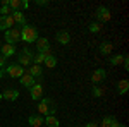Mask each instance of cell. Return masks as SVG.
Returning <instances> with one entry per match:
<instances>
[{"mask_svg": "<svg viewBox=\"0 0 129 127\" xmlns=\"http://www.w3.org/2000/svg\"><path fill=\"white\" fill-rule=\"evenodd\" d=\"M122 65H124V69H126V70H129V59H127V55H124V60H122Z\"/></svg>", "mask_w": 129, "mask_h": 127, "instance_id": "cell-28", "label": "cell"}, {"mask_svg": "<svg viewBox=\"0 0 129 127\" xmlns=\"http://www.w3.org/2000/svg\"><path fill=\"white\" fill-rule=\"evenodd\" d=\"M4 38L7 41V45H16L21 41V29L19 28H10V29L4 31Z\"/></svg>", "mask_w": 129, "mask_h": 127, "instance_id": "cell-2", "label": "cell"}, {"mask_svg": "<svg viewBox=\"0 0 129 127\" xmlns=\"http://www.w3.org/2000/svg\"><path fill=\"white\" fill-rule=\"evenodd\" d=\"M127 89H129V81L127 79H122V81L117 82V93H119V95H126Z\"/></svg>", "mask_w": 129, "mask_h": 127, "instance_id": "cell-20", "label": "cell"}, {"mask_svg": "<svg viewBox=\"0 0 129 127\" xmlns=\"http://www.w3.org/2000/svg\"><path fill=\"white\" fill-rule=\"evenodd\" d=\"M5 60H7V59H5L4 55H0V69H4V67H5Z\"/></svg>", "mask_w": 129, "mask_h": 127, "instance_id": "cell-30", "label": "cell"}, {"mask_svg": "<svg viewBox=\"0 0 129 127\" xmlns=\"http://www.w3.org/2000/svg\"><path fill=\"white\" fill-rule=\"evenodd\" d=\"M93 96H96V98L105 96V88H100V86H93Z\"/></svg>", "mask_w": 129, "mask_h": 127, "instance_id": "cell-23", "label": "cell"}, {"mask_svg": "<svg viewBox=\"0 0 129 127\" xmlns=\"http://www.w3.org/2000/svg\"><path fill=\"white\" fill-rule=\"evenodd\" d=\"M29 76H33V77L36 79V77H41V74H43V70H41L40 65H36V64H33V65H29V69L26 70Z\"/></svg>", "mask_w": 129, "mask_h": 127, "instance_id": "cell-16", "label": "cell"}, {"mask_svg": "<svg viewBox=\"0 0 129 127\" xmlns=\"http://www.w3.org/2000/svg\"><path fill=\"white\" fill-rule=\"evenodd\" d=\"M4 76H5V70H4V69H0V77H4Z\"/></svg>", "mask_w": 129, "mask_h": 127, "instance_id": "cell-33", "label": "cell"}, {"mask_svg": "<svg viewBox=\"0 0 129 127\" xmlns=\"http://www.w3.org/2000/svg\"><path fill=\"white\" fill-rule=\"evenodd\" d=\"M14 53H16V47H14V45H7V43H5V45L0 47V55H4L5 59L10 57V55H14Z\"/></svg>", "mask_w": 129, "mask_h": 127, "instance_id": "cell-14", "label": "cell"}, {"mask_svg": "<svg viewBox=\"0 0 129 127\" xmlns=\"http://www.w3.org/2000/svg\"><path fill=\"white\" fill-rule=\"evenodd\" d=\"M17 96H19V91H17V89H5V91L2 93V98L7 100V101H16Z\"/></svg>", "mask_w": 129, "mask_h": 127, "instance_id": "cell-13", "label": "cell"}, {"mask_svg": "<svg viewBox=\"0 0 129 127\" xmlns=\"http://www.w3.org/2000/svg\"><path fill=\"white\" fill-rule=\"evenodd\" d=\"M9 9L14 12V10L21 9V0H9Z\"/></svg>", "mask_w": 129, "mask_h": 127, "instance_id": "cell-24", "label": "cell"}, {"mask_svg": "<svg viewBox=\"0 0 129 127\" xmlns=\"http://www.w3.org/2000/svg\"><path fill=\"white\" fill-rule=\"evenodd\" d=\"M88 29L91 31V33H100V29H102V28H100L98 22H91V24L88 26Z\"/></svg>", "mask_w": 129, "mask_h": 127, "instance_id": "cell-26", "label": "cell"}, {"mask_svg": "<svg viewBox=\"0 0 129 127\" xmlns=\"http://www.w3.org/2000/svg\"><path fill=\"white\" fill-rule=\"evenodd\" d=\"M14 19H12V16H0V29L2 31H7L10 28H14Z\"/></svg>", "mask_w": 129, "mask_h": 127, "instance_id": "cell-9", "label": "cell"}, {"mask_svg": "<svg viewBox=\"0 0 129 127\" xmlns=\"http://www.w3.org/2000/svg\"><path fill=\"white\" fill-rule=\"evenodd\" d=\"M28 122H29L31 127H40V125H43V118H41V115H36V113L29 115Z\"/></svg>", "mask_w": 129, "mask_h": 127, "instance_id": "cell-17", "label": "cell"}, {"mask_svg": "<svg viewBox=\"0 0 129 127\" xmlns=\"http://www.w3.org/2000/svg\"><path fill=\"white\" fill-rule=\"evenodd\" d=\"M0 100H4V98H2V93H0Z\"/></svg>", "mask_w": 129, "mask_h": 127, "instance_id": "cell-34", "label": "cell"}, {"mask_svg": "<svg viewBox=\"0 0 129 127\" xmlns=\"http://www.w3.org/2000/svg\"><path fill=\"white\" fill-rule=\"evenodd\" d=\"M55 38H57V41H59L60 45H69L71 43V34L67 33V31H57V34H55Z\"/></svg>", "mask_w": 129, "mask_h": 127, "instance_id": "cell-11", "label": "cell"}, {"mask_svg": "<svg viewBox=\"0 0 129 127\" xmlns=\"http://www.w3.org/2000/svg\"><path fill=\"white\" fill-rule=\"evenodd\" d=\"M107 77V70L105 69H96L93 74H91V82L95 84V86H98V82H103Z\"/></svg>", "mask_w": 129, "mask_h": 127, "instance_id": "cell-6", "label": "cell"}, {"mask_svg": "<svg viewBox=\"0 0 129 127\" xmlns=\"http://www.w3.org/2000/svg\"><path fill=\"white\" fill-rule=\"evenodd\" d=\"M0 14H2V16H10V14H12V10L9 9V5H4V7L0 9Z\"/></svg>", "mask_w": 129, "mask_h": 127, "instance_id": "cell-27", "label": "cell"}, {"mask_svg": "<svg viewBox=\"0 0 129 127\" xmlns=\"http://www.w3.org/2000/svg\"><path fill=\"white\" fill-rule=\"evenodd\" d=\"M43 124H47V127H59L60 125L59 118L55 117V115H47L45 120H43Z\"/></svg>", "mask_w": 129, "mask_h": 127, "instance_id": "cell-18", "label": "cell"}, {"mask_svg": "<svg viewBox=\"0 0 129 127\" xmlns=\"http://www.w3.org/2000/svg\"><path fill=\"white\" fill-rule=\"evenodd\" d=\"M33 57H35V53L29 48H22L19 53V65L21 67H29L33 64Z\"/></svg>", "mask_w": 129, "mask_h": 127, "instance_id": "cell-3", "label": "cell"}, {"mask_svg": "<svg viewBox=\"0 0 129 127\" xmlns=\"http://www.w3.org/2000/svg\"><path fill=\"white\" fill-rule=\"evenodd\" d=\"M122 60H124V55H110L109 64H110V65H120Z\"/></svg>", "mask_w": 129, "mask_h": 127, "instance_id": "cell-21", "label": "cell"}, {"mask_svg": "<svg viewBox=\"0 0 129 127\" xmlns=\"http://www.w3.org/2000/svg\"><path fill=\"white\" fill-rule=\"evenodd\" d=\"M36 5H40V7H45V5H48V2H47V0H36Z\"/></svg>", "mask_w": 129, "mask_h": 127, "instance_id": "cell-29", "label": "cell"}, {"mask_svg": "<svg viewBox=\"0 0 129 127\" xmlns=\"http://www.w3.org/2000/svg\"><path fill=\"white\" fill-rule=\"evenodd\" d=\"M110 127H126V125H124V124H120V122H117V120H114Z\"/></svg>", "mask_w": 129, "mask_h": 127, "instance_id": "cell-31", "label": "cell"}, {"mask_svg": "<svg viewBox=\"0 0 129 127\" xmlns=\"http://www.w3.org/2000/svg\"><path fill=\"white\" fill-rule=\"evenodd\" d=\"M38 112L41 115H53L55 113V108H52V101L48 98H41L40 105H38Z\"/></svg>", "mask_w": 129, "mask_h": 127, "instance_id": "cell-5", "label": "cell"}, {"mask_svg": "<svg viewBox=\"0 0 129 127\" xmlns=\"http://www.w3.org/2000/svg\"><path fill=\"white\" fill-rule=\"evenodd\" d=\"M4 70H5V74H7L9 77H14V79H19L21 76L26 72V69L21 67L19 64H12L9 67H4Z\"/></svg>", "mask_w": 129, "mask_h": 127, "instance_id": "cell-4", "label": "cell"}, {"mask_svg": "<svg viewBox=\"0 0 129 127\" xmlns=\"http://www.w3.org/2000/svg\"><path fill=\"white\" fill-rule=\"evenodd\" d=\"M10 16H12L14 22H16V24H19L21 28H22V26H26V17H24V14H22L21 10H14Z\"/></svg>", "mask_w": 129, "mask_h": 127, "instance_id": "cell-12", "label": "cell"}, {"mask_svg": "<svg viewBox=\"0 0 129 127\" xmlns=\"http://www.w3.org/2000/svg\"><path fill=\"white\" fill-rule=\"evenodd\" d=\"M35 43H36V50H38V53H40V52H45L47 48H50V41L47 38H38Z\"/></svg>", "mask_w": 129, "mask_h": 127, "instance_id": "cell-15", "label": "cell"}, {"mask_svg": "<svg viewBox=\"0 0 129 127\" xmlns=\"http://www.w3.org/2000/svg\"><path fill=\"white\" fill-rule=\"evenodd\" d=\"M114 120H115V117H103V120H102V127H110Z\"/></svg>", "mask_w": 129, "mask_h": 127, "instance_id": "cell-25", "label": "cell"}, {"mask_svg": "<svg viewBox=\"0 0 129 127\" xmlns=\"http://www.w3.org/2000/svg\"><path fill=\"white\" fill-rule=\"evenodd\" d=\"M84 127H98V124H96V122H89V124H86Z\"/></svg>", "mask_w": 129, "mask_h": 127, "instance_id": "cell-32", "label": "cell"}, {"mask_svg": "<svg viewBox=\"0 0 129 127\" xmlns=\"http://www.w3.org/2000/svg\"><path fill=\"white\" fill-rule=\"evenodd\" d=\"M95 16H96V19H98L100 22H107V21H110V17H112V16H110V10L107 9V7H103V5L96 9Z\"/></svg>", "mask_w": 129, "mask_h": 127, "instance_id": "cell-7", "label": "cell"}, {"mask_svg": "<svg viewBox=\"0 0 129 127\" xmlns=\"http://www.w3.org/2000/svg\"><path fill=\"white\" fill-rule=\"evenodd\" d=\"M19 82L22 84V86H24V88H31V86L36 82V79L33 77V76H29L28 72H24V74H22V76L19 77Z\"/></svg>", "mask_w": 129, "mask_h": 127, "instance_id": "cell-10", "label": "cell"}, {"mask_svg": "<svg viewBox=\"0 0 129 127\" xmlns=\"http://www.w3.org/2000/svg\"><path fill=\"white\" fill-rule=\"evenodd\" d=\"M29 95L35 101H36V100H41V98H43V86H41L40 82H35L29 88Z\"/></svg>", "mask_w": 129, "mask_h": 127, "instance_id": "cell-8", "label": "cell"}, {"mask_svg": "<svg viewBox=\"0 0 129 127\" xmlns=\"http://www.w3.org/2000/svg\"><path fill=\"white\" fill-rule=\"evenodd\" d=\"M21 29V41H26V43H35L36 39H38V31L35 26H29V24H26V26H22L19 28Z\"/></svg>", "mask_w": 129, "mask_h": 127, "instance_id": "cell-1", "label": "cell"}, {"mask_svg": "<svg viewBox=\"0 0 129 127\" xmlns=\"http://www.w3.org/2000/svg\"><path fill=\"white\" fill-rule=\"evenodd\" d=\"M112 48H114V45H112L110 41H103V43L100 45L98 50H100L102 55H110V53H112Z\"/></svg>", "mask_w": 129, "mask_h": 127, "instance_id": "cell-19", "label": "cell"}, {"mask_svg": "<svg viewBox=\"0 0 129 127\" xmlns=\"http://www.w3.org/2000/svg\"><path fill=\"white\" fill-rule=\"evenodd\" d=\"M43 64H45V65H47L48 69H53L55 65H57V59H55L53 55H48V57L45 59V62H43Z\"/></svg>", "mask_w": 129, "mask_h": 127, "instance_id": "cell-22", "label": "cell"}, {"mask_svg": "<svg viewBox=\"0 0 129 127\" xmlns=\"http://www.w3.org/2000/svg\"><path fill=\"white\" fill-rule=\"evenodd\" d=\"M0 47H2V45H0Z\"/></svg>", "mask_w": 129, "mask_h": 127, "instance_id": "cell-35", "label": "cell"}]
</instances>
